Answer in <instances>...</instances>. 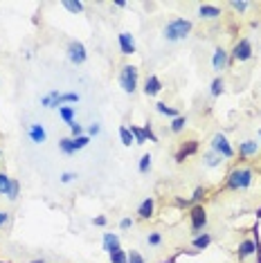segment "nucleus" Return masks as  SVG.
Returning <instances> with one entry per match:
<instances>
[{"instance_id": "e433bc0d", "label": "nucleus", "mask_w": 261, "mask_h": 263, "mask_svg": "<svg viewBox=\"0 0 261 263\" xmlns=\"http://www.w3.org/2000/svg\"><path fill=\"white\" fill-rule=\"evenodd\" d=\"M81 135H86L84 133V126H81L79 122H74L72 126H70V137H81Z\"/></svg>"}, {"instance_id": "a211bd4d", "label": "nucleus", "mask_w": 261, "mask_h": 263, "mask_svg": "<svg viewBox=\"0 0 261 263\" xmlns=\"http://www.w3.org/2000/svg\"><path fill=\"white\" fill-rule=\"evenodd\" d=\"M196 151H198V142H196V140L187 142V144H182L180 148H178V153H176V162H185L189 155H194Z\"/></svg>"}, {"instance_id": "1a4fd4ad", "label": "nucleus", "mask_w": 261, "mask_h": 263, "mask_svg": "<svg viewBox=\"0 0 261 263\" xmlns=\"http://www.w3.org/2000/svg\"><path fill=\"white\" fill-rule=\"evenodd\" d=\"M228 63H230V52L225 47H216L214 54H212V70L216 74H221L223 70H228Z\"/></svg>"}, {"instance_id": "9b49d317", "label": "nucleus", "mask_w": 261, "mask_h": 263, "mask_svg": "<svg viewBox=\"0 0 261 263\" xmlns=\"http://www.w3.org/2000/svg\"><path fill=\"white\" fill-rule=\"evenodd\" d=\"M259 151H261L259 140H252V137H248V140H241L239 142V155H241V158H257Z\"/></svg>"}, {"instance_id": "f257e3e1", "label": "nucleus", "mask_w": 261, "mask_h": 263, "mask_svg": "<svg viewBox=\"0 0 261 263\" xmlns=\"http://www.w3.org/2000/svg\"><path fill=\"white\" fill-rule=\"evenodd\" d=\"M192 29H194L192 21H189V18H180V16H178V18H171L167 25L162 27V36H164L167 43H180V41L189 39Z\"/></svg>"}, {"instance_id": "37998d69", "label": "nucleus", "mask_w": 261, "mask_h": 263, "mask_svg": "<svg viewBox=\"0 0 261 263\" xmlns=\"http://www.w3.org/2000/svg\"><path fill=\"white\" fill-rule=\"evenodd\" d=\"M9 225V212H5V209H0V227Z\"/></svg>"}, {"instance_id": "ea45409f", "label": "nucleus", "mask_w": 261, "mask_h": 263, "mask_svg": "<svg viewBox=\"0 0 261 263\" xmlns=\"http://www.w3.org/2000/svg\"><path fill=\"white\" fill-rule=\"evenodd\" d=\"M99 133H102V124L95 122V124H90V126H88V133H86V135L92 140V137H95V135H99Z\"/></svg>"}, {"instance_id": "5701e85b", "label": "nucleus", "mask_w": 261, "mask_h": 263, "mask_svg": "<svg viewBox=\"0 0 261 263\" xmlns=\"http://www.w3.org/2000/svg\"><path fill=\"white\" fill-rule=\"evenodd\" d=\"M156 110L160 112V115L169 117V119H176L178 115H180V112H178V110L174 108V106H167V104H164V101H158V104H156Z\"/></svg>"}, {"instance_id": "2f4dec72", "label": "nucleus", "mask_w": 261, "mask_h": 263, "mask_svg": "<svg viewBox=\"0 0 261 263\" xmlns=\"http://www.w3.org/2000/svg\"><path fill=\"white\" fill-rule=\"evenodd\" d=\"M63 7L70 11V14H81L84 11V3H74V0H63Z\"/></svg>"}, {"instance_id": "c03bdc74", "label": "nucleus", "mask_w": 261, "mask_h": 263, "mask_svg": "<svg viewBox=\"0 0 261 263\" xmlns=\"http://www.w3.org/2000/svg\"><path fill=\"white\" fill-rule=\"evenodd\" d=\"M200 198H205V189H200V187H198V189L194 191V196H192V202H198Z\"/></svg>"}, {"instance_id": "7c9ffc66", "label": "nucleus", "mask_w": 261, "mask_h": 263, "mask_svg": "<svg viewBox=\"0 0 261 263\" xmlns=\"http://www.w3.org/2000/svg\"><path fill=\"white\" fill-rule=\"evenodd\" d=\"M120 142L124 146H130V144H135V140H133V133L128 130V126H120Z\"/></svg>"}, {"instance_id": "a19ab883", "label": "nucleus", "mask_w": 261, "mask_h": 263, "mask_svg": "<svg viewBox=\"0 0 261 263\" xmlns=\"http://www.w3.org/2000/svg\"><path fill=\"white\" fill-rule=\"evenodd\" d=\"M90 223H92L95 227H104L106 223H108V218H106V216H104V214H102V216H95V218L90 220Z\"/></svg>"}, {"instance_id": "bb28decb", "label": "nucleus", "mask_w": 261, "mask_h": 263, "mask_svg": "<svg viewBox=\"0 0 261 263\" xmlns=\"http://www.w3.org/2000/svg\"><path fill=\"white\" fill-rule=\"evenodd\" d=\"M11 184H14V178H9L7 173H0V196H5V198H7Z\"/></svg>"}, {"instance_id": "393cba45", "label": "nucleus", "mask_w": 261, "mask_h": 263, "mask_svg": "<svg viewBox=\"0 0 261 263\" xmlns=\"http://www.w3.org/2000/svg\"><path fill=\"white\" fill-rule=\"evenodd\" d=\"M151 166H153V158H151V153H144L140 158V162H138V171L142 173V176H146V173L151 171Z\"/></svg>"}, {"instance_id": "f704fd0d", "label": "nucleus", "mask_w": 261, "mask_h": 263, "mask_svg": "<svg viewBox=\"0 0 261 263\" xmlns=\"http://www.w3.org/2000/svg\"><path fill=\"white\" fill-rule=\"evenodd\" d=\"M18 194H21V184L18 180H14V184H11V189H9V194H7V200H18Z\"/></svg>"}, {"instance_id": "09e8293b", "label": "nucleus", "mask_w": 261, "mask_h": 263, "mask_svg": "<svg viewBox=\"0 0 261 263\" xmlns=\"http://www.w3.org/2000/svg\"><path fill=\"white\" fill-rule=\"evenodd\" d=\"M0 158H3V151H0Z\"/></svg>"}, {"instance_id": "f3484780", "label": "nucleus", "mask_w": 261, "mask_h": 263, "mask_svg": "<svg viewBox=\"0 0 261 263\" xmlns=\"http://www.w3.org/2000/svg\"><path fill=\"white\" fill-rule=\"evenodd\" d=\"M196 14H198L200 21H218L221 18V9H218L216 5H200V7L196 9Z\"/></svg>"}, {"instance_id": "cd10ccee", "label": "nucleus", "mask_w": 261, "mask_h": 263, "mask_svg": "<svg viewBox=\"0 0 261 263\" xmlns=\"http://www.w3.org/2000/svg\"><path fill=\"white\" fill-rule=\"evenodd\" d=\"M59 151H61L63 155H74L72 137H61V140H59Z\"/></svg>"}, {"instance_id": "58836bf2", "label": "nucleus", "mask_w": 261, "mask_h": 263, "mask_svg": "<svg viewBox=\"0 0 261 263\" xmlns=\"http://www.w3.org/2000/svg\"><path fill=\"white\" fill-rule=\"evenodd\" d=\"M77 180V173L74 171H63L61 173V182L63 184H70V182H74Z\"/></svg>"}, {"instance_id": "473e14b6", "label": "nucleus", "mask_w": 261, "mask_h": 263, "mask_svg": "<svg viewBox=\"0 0 261 263\" xmlns=\"http://www.w3.org/2000/svg\"><path fill=\"white\" fill-rule=\"evenodd\" d=\"M108 259H110V263H128V252L126 250H117V252L108 254Z\"/></svg>"}, {"instance_id": "f8f14e48", "label": "nucleus", "mask_w": 261, "mask_h": 263, "mask_svg": "<svg viewBox=\"0 0 261 263\" xmlns=\"http://www.w3.org/2000/svg\"><path fill=\"white\" fill-rule=\"evenodd\" d=\"M27 137L34 142V144H45L47 142V130H45V126L43 124H29L27 126Z\"/></svg>"}, {"instance_id": "79ce46f5", "label": "nucleus", "mask_w": 261, "mask_h": 263, "mask_svg": "<svg viewBox=\"0 0 261 263\" xmlns=\"http://www.w3.org/2000/svg\"><path fill=\"white\" fill-rule=\"evenodd\" d=\"M144 133H146V140H151V142H158V135L153 133L151 124H146V126H144Z\"/></svg>"}, {"instance_id": "ddd939ff", "label": "nucleus", "mask_w": 261, "mask_h": 263, "mask_svg": "<svg viewBox=\"0 0 261 263\" xmlns=\"http://www.w3.org/2000/svg\"><path fill=\"white\" fill-rule=\"evenodd\" d=\"M102 250H104L106 254H113V252H117V250H122L120 236H117L115 232H104V236H102Z\"/></svg>"}, {"instance_id": "2eb2a0df", "label": "nucleus", "mask_w": 261, "mask_h": 263, "mask_svg": "<svg viewBox=\"0 0 261 263\" xmlns=\"http://www.w3.org/2000/svg\"><path fill=\"white\" fill-rule=\"evenodd\" d=\"M142 90H144L146 97H158V95L162 92V81H160L156 74H149L144 79V88H142Z\"/></svg>"}, {"instance_id": "aec40b11", "label": "nucleus", "mask_w": 261, "mask_h": 263, "mask_svg": "<svg viewBox=\"0 0 261 263\" xmlns=\"http://www.w3.org/2000/svg\"><path fill=\"white\" fill-rule=\"evenodd\" d=\"M187 124H189L187 115H178L176 119H171V122H169V130H171V133H174V135H180L182 130L187 128Z\"/></svg>"}, {"instance_id": "c9c22d12", "label": "nucleus", "mask_w": 261, "mask_h": 263, "mask_svg": "<svg viewBox=\"0 0 261 263\" xmlns=\"http://www.w3.org/2000/svg\"><path fill=\"white\" fill-rule=\"evenodd\" d=\"M128 263H146V259L138 250H128Z\"/></svg>"}, {"instance_id": "dca6fc26", "label": "nucleus", "mask_w": 261, "mask_h": 263, "mask_svg": "<svg viewBox=\"0 0 261 263\" xmlns=\"http://www.w3.org/2000/svg\"><path fill=\"white\" fill-rule=\"evenodd\" d=\"M257 254V243L252 241V238H246V241L239 243V248H236V256H239V261H246L250 259V256Z\"/></svg>"}, {"instance_id": "de8ad7c7", "label": "nucleus", "mask_w": 261, "mask_h": 263, "mask_svg": "<svg viewBox=\"0 0 261 263\" xmlns=\"http://www.w3.org/2000/svg\"><path fill=\"white\" fill-rule=\"evenodd\" d=\"M257 140H259V144H261V128H259V137H257Z\"/></svg>"}, {"instance_id": "9d476101", "label": "nucleus", "mask_w": 261, "mask_h": 263, "mask_svg": "<svg viewBox=\"0 0 261 263\" xmlns=\"http://www.w3.org/2000/svg\"><path fill=\"white\" fill-rule=\"evenodd\" d=\"M117 43H120V52L124 57H133L138 45H135V36L130 32H120L117 34Z\"/></svg>"}, {"instance_id": "a18cd8bd", "label": "nucleus", "mask_w": 261, "mask_h": 263, "mask_svg": "<svg viewBox=\"0 0 261 263\" xmlns=\"http://www.w3.org/2000/svg\"><path fill=\"white\" fill-rule=\"evenodd\" d=\"M115 7H120V9H124V7H128V5H126V3H124V0H117V3H115Z\"/></svg>"}, {"instance_id": "c85d7f7f", "label": "nucleus", "mask_w": 261, "mask_h": 263, "mask_svg": "<svg viewBox=\"0 0 261 263\" xmlns=\"http://www.w3.org/2000/svg\"><path fill=\"white\" fill-rule=\"evenodd\" d=\"M90 144V137L88 135H81V137H72V148H74V153H79V151H84V148Z\"/></svg>"}, {"instance_id": "39448f33", "label": "nucleus", "mask_w": 261, "mask_h": 263, "mask_svg": "<svg viewBox=\"0 0 261 263\" xmlns=\"http://www.w3.org/2000/svg\"><path fill=\"white\" fill-rule=\"evenodd\" d=\"M252 57H254V50H252L250 39H239L234 43L232 52H230V59H234L236 63H246V61H250Z\"/></svg>"}, {"instance_id": "72a5a7b5", "label": "nucleus", "mask_w": 261, "mask_h": 263, "mask_svg": "<svg viewBox=\"0 0 261 263\" xmlns=\"http://www.w3.org/2000/svg\"><path fill=\"white\" fill-rule=\"evenodd\" d=\"M230 7H232L234 11H239V14H246V11L252 7V3H246V0H232Z\"/></svg>"}, {"instance_id": "b1692460", "label": "nucleus", "mask_w": 261, "mask_h": 263, "mask_svg": "<svg viewBox=\"0 0 261 263\" xmlns=\"http://www.w3.org/2000/svg\"><path fill=\"white\" fill-rule=\"evenodd\" d=\"M223 90H225V81L221 79V77H216V79L210 83V97H214V99L221 97Z\"/></svg>"}, {"instance_id": "f03ea898", "label": "nucleus", "mask_w": 261, "mask_h": 263, "mask_svg": "<svg viewBox=\"0 0 261 263\" xmlns=\"http://www.w3.org/2000/svg\"><path fill=\"white\" fill-rule=\"evenodd\" d=\"M252 182H254V171L248 169V166H236V169L228 173V180H225L228 189L232 191H246Z\"/></svg>"}, {"instance_id": "4c0bfd02", "label": "nucleus", "mask_w": 261, "mask_h": 263, "mask_svg": "<svg viewBox=\"0 0 261 263\" xmlns=\"http://www.w3.org/2000/svg\"><path fill=\"white\" fill-rule=\"evenodd\" d=\"M133 225H135V220H133V218H128V216H124V218L120 220V230H122V232L133 230Z\"/></svg>"}, {"instance_id": "4468645a", "label": "nucleus", "mask_w": 261, "mask_h": 263, "mask_svg": "<svg viewBox=\"0 0 261 263\" xmlns=\"http://www.w3.org/2000/svg\"><path fill=\"white\" fill-rule=\"evenodd\" d=\"M153 212H156V198L153 196H149V198H144L138 205V218L140 220H149L153 218Z\"/></svg>"}, {"instance_id": "6ab92c4d", "label": "nucleus", "mask_w": 261, "mask_h": 263, "mask_svg": "<svg viewBox=\"0 0 261 263\" xmlns=\"http://www.w3.org/2000/svg\"><path fill=\"white\" fill-rule=\"evenodd\" d=\"M59 117H61L63 124L70 128L77 122V108L74 106H61V108H59Z\"/></svg>"}, {"instance_id": "4be33fe9", "label": "nucleus", "mask_w": 261, "mask_h": 263, "mask_svg": "<svg viewBox=\"0 0 261 263\" xmlns=\"http://www.w3.org/2000/svg\"><path fill=\"white\" fill-rule=\"evenodd\" d=\"M223 162H225V160L221 158V155H216L214 151H210V153H207L205 158H203V164L207 166V169H218V166H221Z\"/></svg>"}, {"instance_id": "412c9836", "label": "nucleus", "mask_w": 261, "mask_h": 263, "mask_svg": "<svg viewBox=\"0 0 261 263\" xmlns=\"http://www.w3.org/2000/svg\"><path fill=\"white\" fill-rule=\"evenodd\" d=\"M210 243H212V234H210V232H203V234H198V236L192 238V248L194 250H205V248H210Z\"/></svg>"}, {"instance_id": "20e7f679", "label": "nucleus", "mask_w": 261, "mask_h": 263, "mask_svg": "<svg viewBox=\"0 0 261 263\" xmlns=\"http://www.w3.org/2000/svg\"><path fill=\"white\" fill-rule=\"evenodd\" d=\"M117 81H120V88L126 95H135L138 92V68L135 65H122L120 74H117Z\"/></svg>"}, {"instance_id": "6e6552de", "label": "nucleus", "mask_w": 261, "mask_h": 263, "mask_svg": "<svg viewBox=\"0 0 261 263\" xmlns=\"http://www.w3.org/2000/svg\"><path fill=\"white\" fill-rule=\"evenodd\" d=\"M68 61L72 65H84L88 61V52H86V45L81 41H70L68 43Z\"/></svg>"}, {"instance_id": "c756f323", "label": "nucleus", "mask_w": 261, "mask_h": 263, "mask_svg": "<svg viewBox=\"0 0 261 263\" xmlns=\"http://www.w3.org/2000/svg\"><path fill=\"white\" fill-rule=\"evenodd\" d=\"M128 130L133 133V140H135V144H144L146 142V133H144V128H140V126H133L130 124L128 126Z\"/></svg>"}, {"instance_id": "0eeeda50", "label": "nucleus", "mask_w": 261, "mask_h": 263, "mask_svg": "<svg viewBox=\"0 0 261 263\" xmlns=\"http://www.w3.org/2000/svg\"><path fill=\"white\" fill-rule=\"evenodd\" d=\"M189 220H192V236H198L207 227V212L203 205H194L189 212Z\"/></svg>"}, {"instance_id": "49530a36", "label": "nucleus", "mask_w": 261, "mask_h": 263, "mask_svg": "<svg viewBox=\"0 0 261 263\" xmlns=\"http://www.w3.org/2000/svg\"><path fill=\"white\" fill-rule=\"evenodd\" d=\"M29 263H45V259H32Z\"/></svg>"}, {"instance_id": "7ed1b4c3", "label": "nucleus", "mask_w": 261, "mask_h": 263, "mask_svg": "<svg viewBox=\"0 0 261 263\" xmlns=\"http://www.w3.org/2000/svg\"><path fill=\"white\" fill-rule=\"evenodd\" d=\"M79 104V95L77 92H61V90H50L41 97V106L43 108H61V106H72Z\"/></svg>"}, {"instance_id": "a878e982", "label": "nucleus", "mask_w": 261, "mask_h": 263, "mask_svg": "<svg viewBox=\"0 0 261 263\" xmlns=\"http://www.w3.org/2000/svg\"><path fill=\"white\" fill-rule=\"evenodd\" d=\"M144 241L149 248H160V245H162V232H158V230L149 232V234L144 236Z\"/></svg>"}, {"instance_id": "423d86ee", "label": "nucleus", "mask_w": 261, "mask_h": 263, "mask_svg": "<svg viewBox=\"0 0 261 263\" xmlns=\"http://www.w3.org/2000/svg\"><path fill=\"white\" fill-rule=\"evenodd\" d=\"M210 146H212V151H214L216 155H221L223 160H232L234 158V148H232V144H230L228 137H225L223 133H214V135H212Z\"/></svg>"}]
</instances>
